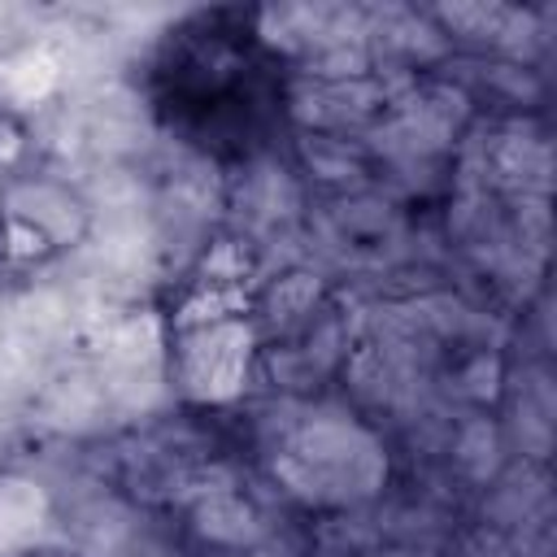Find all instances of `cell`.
<instances>
[{
	"instance_id": "obj_1",
	"label": "cell",
	"mask_w": 557,
	"mask_h": 557,
	"mask_svg": "<svg viewBox=\"0 0 557 557\" xmlns=\"http://www.w3.org/2000/svg\"><path fill=\"white\" fill-rule=\"evenodd\" d=\"M96 209L87 191L52 170H13L0 178V274H39L87 244Z\"/></svg>"
},
{
	"instance_id": "obj_2",
	"label": "cell",
	"mask_w": 557,
	"mask_h": 557,
	"mask_svg": "<svg viewBox=\"0 0 557 557\" xmlns=\"http://www.w3.org/2000/svg\"><path fill=\"white\" fill-rule=\"evenodd\" d=\"M39 557H57V553H39Z\"/></svg>"
}]
</instances>
